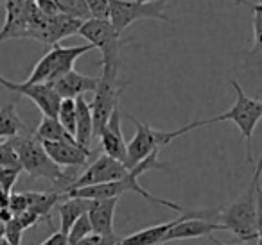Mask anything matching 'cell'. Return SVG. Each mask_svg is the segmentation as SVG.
I'll return each instance as SVG.
<instances>
[{
    "label": "cell",
    "instance_id": "6da1fadb",
    "mask_svg": "<svg viewBox=\"0 0 262 245\" xmlns=\"http://www.w3.org/2000/svg\"><path fill=\"white\" fill-rule=\"evenodd\" d=\"M253 181L248 190L237 201L215 209L214 222L221 224L223 229L233 233L241 241L258 240V197H260V165H253Z\"/></svg>",
    "mask_w": 262,
    "mask_h": 245
},
{
    "label": "cell",
    "instance_id": "7a4b0ae2",
    "mask_svg": "<svg viewBox=\"0 0 262 245\" xmlns=\"http://www.w3.org/2000/svg\"><path fill=\"white\" fill-rule=\"evenodd\" d=\"M18 156V163L22 172H27L31 179H47L52 186H61L59 193L74 181V176L69 172H63L54 161L43 151L41 141H38L33 134L26 136L9 138Z\"/></svg>",
    "mask_w": 262,
    "mask_h": 245
},
{
    "label": "cell",
    "instance_id": "3957f363",
    "mask_svg": "<svg viewBox=\"0 0 262 245\" xmlns=\"http://www.w3.org/2000/svg\"><path fill=\"white\" fill-rule=\"evenodd\" d=\"M230 86L235 91V102H233L232 108L223 113V115L214 116V118L198 120V122L189 124V127H190V131H194V129H198V127L212 126V124H217V122H232L233 126L241 131V134H243V140H244V143H246L248 163L253 166L255 161H253V156H251V138H253L255 127H257L258 120L262 118V101L248 97L235 79H230Z\"/></svg>",
    "mask_w": 262,
    "mask_h": 245
},
{
    "label": "cell",
    "instance_id": "277c9868",
    "mask_svg": "<svg viewBox=\"0 0 262 245\" xmlns=\"http://www.w3.org/2000/svg\"><path fill=\"white\" fill-rule=\"evenodd\" d=\"M131 122L137 126L135 136L131 138L126 143V166L133 168L137 163H140L142 159H146L153 152H160V149H164L165 145H169L171 141H174L176 138L183 136V134L190 133L189 126H183L176 131H157L146 122H140L139 118H135L133 115H126Z\"/></svg>",
    "mask_w": 262,
    "mask_h": 245
},
{
    "label": "cell",
    "instance_id": "5b68a950",
    "mask_svg": "<svg viewBox=\"0 0 262 245\" xmlns=\"http://www.w3.org/2000/svg\"><path fill=\"white\" fill-rule=\"evenodd\" d=\"M94 47L88 45H76V47H61V45H52V48L34 65L31 76L26 83H45L52 84L74 70V63L86 52H92Z\"/></svg>",
    "mask_w": 262,
    "mask_h": 245
},
{
    "label": "cell",
    "instance_id": "8992f818",
    "mask_svg": "<svg viewBox=\"0 0 262 245\" xmlns=\"http://www.w3.org/2000/svg\"><path fill=\"white\" fill-rule=\"evenodd\" d=\"M126 86L127 83H119V70L102 68L97 88L94 90L95 97L90 102L92 118H94V138H99V133L106 126L113 108L119 104L120 95Z\"/></svg>",
    "mask_w": 262,
    "mask_h": 245
},
{
    "label": "cell",
    "instance_id": "52a82bcc",
    "mask_svg": "<svg viewBox=\"0 0 262 245\" xmlns=\"http://www.w3.org/2000/svg\"><path fill=\"white\" fill-rule=\"evenodd\" d=\"M77 34H81L84 40H88V43L94 48H99L102 52V59L99 61V65L102 68L119 70V54L124 41L120 40V34L113 29L110 20H84L81 23Z\"/></svg>",
    "mask_w": 262,
    "mask_h": 245
},
{
    "label": "cell",
    "instance_id": "ba28073f",
    "mask_svg": "<svg viewBox=\"0 0 262 245\" xmlns=\"http://www.w3.org/2000/svg\"><path fill=\"white\" fill-rule=\"evenodd\" d=\"M167 0H151V2H135V0H110V16L113 29L117 33L126 31L131 23L139 20H160V22H171L169 16H165L164 9Z\"/></svg>",
    "mask_w": 262,
    "mask_h": 245
},
{
    "label": "cell",
    "instance_id": "9c48e42d",
    "mask_svg": "<svg viewBox=\"0 0 262 245\" xmlns=\"http://www.w3.org/2000/svg\"><path fill=\"white\" fill-rule=\"evenodd\" d=\"M129 168L126 165H122L117 159L110 158L106 154H101L94 163L84 166V172L79 176L74 177V181L61 191L67 193L70 190H77V188H84V186H94V184H102V183H112V181H119L122 177L127 176Z\"/></svg>",
    "mask_w": 262,
    "mask_h": 245
},
{
    "label": "cell",
    "instance_id": "30bf717a",
    "mask_svg": "<svg viewBox=\"0 0 262 245\" xmlns=\"http://www.w3.org/2000/svg\"><path fill=\"white\" fill-rule=\"evenodd\" d=\"M0 86H4L6 90L15 91V93L27 97L29 101H33L38 106V109L41 111L43 116H51L56 118L58 115V106L61 99L58 97V93L54 91V88L51 84L45 83H15V81H9L6 77L0 76Z\"/></svg>",
    "mask_w": 262,
    "mask_h": 245
},
{
    "label": "cell",
    "instance_id": "8fae6325",
    "mask_svg": "<svg viewBox=\"0 0 262 245\" xmlns=\"http://www.w3.org/2000/svg\"><path fill=\"white\" fill-rule=\"evenodd\" d=\"M43 151L47 156L61 168H84L88 165V159L94 154L90 147H83L77 141L69 143V141H41Z\"/></svg>",
    "mask_w": 262,
    "mask_h": 245
},
{
    "label": "cell",
    "instance_id": "7c38bea8",
    "mask_svg": "<svg viewBox=\"0 0 262 245\" xmlns=\"http://www.w3.org/2000/svg\"><path fill=\"white\" fill-rule=\"evenodd\" d=\"M99 140H101V149L106 156L117 159L122 165H126V143L127 141L124 140L122 129H120V108L119 104L113 108L112 115H110L106 126L102 127V131L99 133Z\"/></svg>",
    "mask_w": 262,
    "mask_h": 245
},
{
    "label": "cell",
    "instance_id": "4fadbf2b",
    "mask_svg": "<svg viewBox=\"0 0 262 245\" xmlns=\"http://www.w3.org/2000/svg\"><path fill=\"white\" fill-rule=\"evenodd\" d=\"M97 83L99 77L83 76L77 70H70L69 74H65L58 81H54L51 86L54 88L59 99H76L88 93V91H94L97 88Z\"/></svg>",
    "mask_w": 262,
    "mask_h": 245
},
{
    "label": "cell",
    "instance_id": "5bb4252c",
    "mask_svg": "<svg viewBox=\"0 0 262 245\" xmlns=\"http://www.w3.org/2000/svg\"><path fill=\"white\" fill-rule=\"evenodd\" d=\"M119 204V199H101L92 201L86 215L90 220L92 233L95 234H115L113 231V216Z\"/></svg>",
    "mask_w": 262,
    "mask_h": 245
},
{
    "label": "cell",
    "instance_id": "9a60e30c",
    "mask_svg": "<svg viewBox=\"0 0 262 245\" xmlns=\"http://www.w3.org/2000/svg\"><path fill=\"white\" fill-rule=\"evenodd\" d=\"M76 141L83 147H88L94 140V118H92L90 102L84 95L76 97Z\"/></svg>",
    "mask_w": 262,
    "mask_h": 245
},
{
    "label": "cell",
    "instance_id": "2e32d148",
    "mask_svg": "<svg viewBox=\"0 0 262 245\" xmlns=\"http://www.w3.org/2000/svg\"><path fill=\"white\" fill-rule=\"evenodd\" d=\"M176 220L165 224H158V226H151L146 229H140L137 233H131L124 238H119L117 245H162L167 231L174 226Z\"/></svg>",
    "mask_w": 262,
    "mask_h": 245
},
{
    "label": "cell",
    "instance_id": "e0dca14e",
    "mask_svg": "<svg viewBox=\"0 0 262 245\" xmlns=\"http://www.w3.org/2000/svg\"><path fill=\"white\" fill-rule=\"evenodd\" d=\"M24 195L27 201V209L40 218H45L51 226V209L59 204L63 195L59 191H24Z\"/></svg>",
    "mask_w": 262,
    "mask_h": 245
},
{
    "label": "cell",
    "instance_id": "ac0fdd59",
    "mask_svg": "<svg viewBox=\"0 0 262 245\" xmlns=\"http://www.w3.org/2000/svg\"><path fill=\"white\" fill-rule=\"evenodd\" d=\"M26 134H31L27 124L24 122L22 118L16 113V108L13 102L2 106L0 108V140L6 138H15V136H26Z\"/></svg>",
    "mask_w": 262,
    "mask_h": 245
},
{
    "label": "cell",
    "instance_id": "d6986e66",
    "mask_svg": "<svg viewBox=\"0 0 262 245\" xmlns=\"http://www.w3.org/2000/svg\"><path fill=\"white\" fill-rule=\"evenodd\" d=\"M90 202L86 199L79 197H65V201H59L58 204V213H59V231L63 234L69 233L70 226L79 218L83 213L88 211Z\"/></svg>",
    "mask_w": 262,
    "mask_h": 245
},
{
    "label": "cell",
    "instance_id": "ffe728a7",
    "mask_svg": "<svg viewBox=\"0 0 262 245\" xmlns=\"http://www.w3.org/2000/svg\"><path fill=\"white\" fill-rule=\"evenodd\" d=\"M33 136L36 138L38 141H69V143L76 141V138L67 133L65 127L56 118H51V116H41L40 124H38V127L34 129Z\"/></svg>",
    "mask_w": 262,
    "mask_h": 245
},
{
    "label": "cell",
    "instance_id": "44dd1931",
    "mask_svg": "<svg viewBox=\"0 0 262 245\" xmlns=\"http://www.w3.org/2000/svg\"><path fill=\"white\" fill-rule=\"evenodd\" d=\"M56 120L65 127L69 134H76V99H61Z\"/></svg>",
    "mask_w": 262,
    "mask_h": 245
},
{
    "label": "cell",
    "instance_id": "7402d4cb",
    "mask_svg": "<svg viewBox=\"0 0 262 245\" xmlns=\"http://www.w3.org/2000/svg\"><path fill=\"white\" fill-rule=\"evenodd\" d=\"M56 2H58V8L63 15L74 16V18H79L83 22L90 18L84 0H56Z\"/></svg>",
    "mask_w": 262,
    "mask_h": 245
},
{
    "label": "cell",
    "instance_id": "603a6c76",
    "mask_svg": "<svg viewBox=\"0 0 262 245\" xmlns=\"http://www.w3.org/2000/svg\"><path fill=\"white\" fill-rule=\"evenodd\" d=\"M92 233V226H90V220H88V215L83 213L76 222L70 226L69 233H67V240H69L70 245H76L79 240H83L84 236Z\"/></svg>",
    "mask_w": 262,
    "mask_h": 245
},
{
    "label": "cell",
    "instance_id": "cb8c5ba5",
    "mask_svg": "<svg viewBox=\"0 0 262 245\" xmlns=\"http://www.w3.org/2000/svg\"><path fill=\"white\" fill-rule=\"evenodd\" d=\"M20 174H22L20 166H0V188L6 193H13V188Z\"/></svg>",
    "mask_w": 262,
    "mask_h": 245
},
{
    "label": "cell",
    "instance_id": "d4e9b609",
    "mask_svg": "<svg viewBox=\"0 0 262 245\" xmlns=\"http://www.w3.org/2000/svg\"><path fill=\"white\" fill-rule=\"evenodd\" d=\"M253 9V47L251 52H258L262 47V34H260V27H262V2H255L251 4Z\"/></svg>",
    "mask_w": 262,
    "mask_h": 245
},
{
    "label": "cell",
    "instance_id": "484cf974",
    "mask_svg": "<svg viewBox=\"0 0 262 245\" xmlns=\"http://www.w3.org/2000/svg\"><path fill=\"white\" fill-rule=\"evenodd\" d=\"M22 226H20L18 220L13 216L11 220L4 224V231H2V236H4L6 243L8 245H20V238H22Z\"/></svg>",
    "mask_w": 262,
    "mask_h": 245
},
{
    "label": "cell",
    "instance_id": "4316f807",
    "mask_svg": "<svg viewBox=\"0 0 262 245\" xmlns=\"http://www.w3.org/2000/svg\"><path fill=\"white\" fill-rule=\"evenodd\" d=\"M90 18L108 20L110 16V0H84Z\"/></svg>",
    "mask_w": 262,
    "mask_h": 245
},
{
    "label": "cell",
    "instance_id": "83f0119b",
    "mask_svg": "<svg viewBox=\"0 0 262 245\" xmlns=\"http://www.w3.org/2000/svg\"><path fill=\"white\" fill-rule=\"evenodd\" d=\"M0 166H20L11 140L0 141Z\"/></svg>",
    "mask_w": 262,
    "mask_h": 245
},
{
    "label": "cell",
    "instance_id": "f1b7e54d",
    "mask_svg": "<svg viewBox=\"0 0 262 245\" xmlns=\"http://www.w3.org/2000/svg\"><path fill=\"white\" fill-rule=\"evenodd\" d=\"M119 243V236L117 234H95L90 233L79 240L76 245H117Z\"/></svg>",
    "mask_w": 262,
    "mask_h": 245
},
{
    "label": "cell",
    "instance_id": "f546056e",
    "mask_svg": "<svg viewBox=\"0 0 262 245\" xmlns=\"http://www.w3.org/2000/svg\"><path fill=\"white\" fill-rule=\"evenodd\" d=\"M8 209L13 216L20 215L27 209V201L24 193H9L8 197Z\"/></svg>",
    "mask_w": 262,
    "mask_h": 245
},
{
    "label": "cell",
    "instance_id": "4dcf8cb0",
    "mask_svg": "<svg viewBox=\"0 0 262 245\" xmlns=\"http://www.w3.org/2000/svg\"><path fill=\"white\" fill-rule=\"evenodd\" d=\"M33 6H36V11H40L45 18H51V16L59 15V8L56 0H31Z\"/></svg>",
    "mask_w": 262,
    "mask_h": 245
},
{
    "label": "cell",
    "instance_id": "1f68e13d",
    "mask_svg": "<svg viewBox=\"0 0 262 245\" xmlns=\"http://www.w3.org/2000/svg\"><path fill=\"white\" fill-rule=\"evenodd\" d=\"M41 245H70V243H69V240H67V234H63L61 231H56V233H52Z\"/></svg>",
    "mask_w": 262,
    "mask_h": 245
},
{
    "label": "cell",
    "instance_id": "d6a6232c",
    "mask_svg": "<svg viewBox=\"0 0 262 245\" xmlns=\"http://www.w3.org/2000/svg\"><path fill=\"white\" fill-rule=\"evenodd\" d=\"M135 2H140V4H144V2H151V0H135ZM230 2H237V4H243V6H248V8H251V2H248V0H230Z\"/></svg>",
    "mask_w": 262,
    "mask_h": 245
},
{
    "label": "cell",
    "instance_id": "836d02e7",
    "mask_svg": "<svg viewBox=\"0 0 262 245\" xmlns=\"http://www.w3.org/2000/svg\"><path fill=\"white\" fill-rule=\"evenodd\" d=\"M212 241H214L215 245H243V243H223V241H219V240H215V238H212V236H208Z\"/></svg>",
    "mask_w": 262,
    "mask_h": 245
},
{
    "label": "cell",
    "instance_id": "e575fe53",
    "mask_svg": "<svg viewBox=\"0 0 262 245\" xmlns=\"http://www.w3.org/2000/svg\"><path fill=\"white\" fill-rule=\"evenodd\" d=\"M255 2H262V0H255Z\"/></svg>",
    "mask_w": 262,
    "mask_h": 245
},
{
    "label": "cell",
    "instance_id": "d590c367",
    "mask_svg": "<svg viewBox=\"0 0 262 245\" xmlns=\"http://www.w3.org/2000/svg\"><path fill=\"white\" fill-rule=\"evenodd\" d=\"M2 2H4V0H0V4H2Z\"/></svg>",
    "mask_w": 262,
    "mask_h": 245
}]
</instances>
